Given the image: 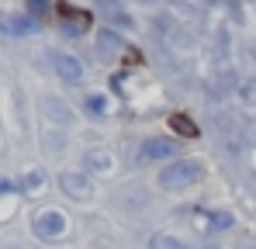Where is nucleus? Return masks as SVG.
<instances>
[{"instance_id":"nucleus-1","label":"nucleus","mask_w":256,"mask_h":249,"mask_svg":"<svg viewBox=\"0 0 256 249\" xmlns=\"http://www.w3.org/2000/svg\"><path fill=\"white\" fill-rule=\"evenodd\" d=\"M198 176H201V163H198V160H176V163H170L163 173H160V187L180 190V187L198 184Z\"/></svg>"},{"instance_id":"nucleus-2","label":"nucleus","mask_w":256,"mask_h":249,"mask_svg":"<svg viewBox=\"0 0 256 249\" xmlns=\"http://www.w3.org/2000/svg\"><path fill=\"white\" fill-rule=\"evenodd\" d=\"M173 152H176L173 138H146L142 149H138V160L142 163H163V160H170Z\"/></svg>"},{"instance_id":"nucleus-3","label":"nucleus","mask_w":256,"mask_h":249,"mask_svg":"<svg viewBox=\"0 0 256 249\" xmlns=\"http://www.w3.org/2000/svg\"><path fill=\"white\" fill-rule=\"evenodd\" d=\"M35 232H38L42 239H59V236L66 232V214H62V211H42V214L35 218Z\"/></svg>"},{"instance_id":"nucleus-4","label":"nucleus","mask_w":256,"mask_h":249,"mask_svg":"<svg viewBox=\"0 0 256 249\" xmlns=\"http://www.w3.org/2000/svg\"><path fill=\"white\" fill-rule=\"evenodd\" d=\"M59 187H62L70 198H76V201L90 198V180L80 176V173H62V176H59Z\"/></svg>"},{"instance_id":"nucleus-5","label":"nucleus","mask_w":256,"mask_h":249,"mask_svg":"<svg viewBox=\"0 0 256 249\" xmlns=\"http://www.w3.org/2000/svg\"><path fill=\"white\" fill-rule=\"evenodd\" d=\"M56 70H59V76H62L66 83H80V76H84L80 62L70 59V56H59V59H56Z\"/></svg>"},{"instance_id":"nucleus-6","label":"nucleus","mask_w":256,"mask_h":249,"mask_svg":"<svg viewBox=\"0 0 256 249\" xmlns=\"http://www.w3.org/2000/svg\"><path fill=\"white\" fill-rule=\"evenodd\" d=\"M86 163H90V170H97V173H108L111 170V156L108 152H90Z\"/></svg>"},{"instance_id":"nucleus-7","label":"nucleus","mask_w":256,"mask_h":249,"mask_svg":"<svg viewBox=\"0 0 256 249\" xmlns=\"http://www.w3.org/2000/svg\"><path fill=\"white\" fill-rule=\"evenodd\" d=\"M173 128H176V132H180V135H187V138H194V135H198V128H194V124L187 122V118H184V114H173Z\"/></svg>"},{"instance_id":"nucleus-8","label":"nucleus","mask_w":256,"mask_h":249,"mask_svg":"<svg viewBox=\"0 0 256 249\" xmlns=\"http://www.w3.org/2000/svg\"><path fill=\"white\" fill-rule=\"evenodd\" d=\"M152 249H184L173 236H152V242H149Z\"/></svg>"},{"instance_id":"nucleus-9","label":"nucleus","mask_w":256,"mask_h":249,"mask_svg":"<svg viewBox=\"0 0 256 249\" xmlns=\"http://www.w3.org/2000/svg\"><path fill=\"white\" fill-rule=\"evenodd\" d=\"M86 104H90V111H94V114H104V108H108V100H104L100 94H94V97H86Z\"/></svg>"}]
</instances>
